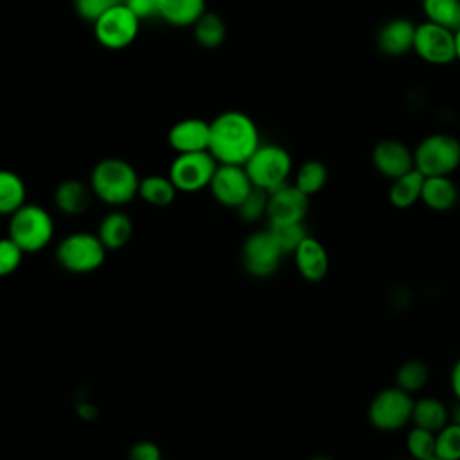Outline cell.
Wrapping results in <instances>:
<instances>
[{
	"mask_svg": "<svg viewBox=\"0 0 460 460\" xmlns=\"http://www.w3.org/2000/svg\"><path fill=\"white\" fill-rule=\"evenodd\" d=\"M413 162L424 176H449L460 165V140L447 133L428 135L417 144Z\"/></svg>",
	"mask_w": 460,
	"mask_h": 460,
	"instance_id": "cell-4",
	"label": "cell"
},
{
	"mask_svg": "<svg viewBox=\"0 0 460 460\" xmlns=\"http://www.w3.org/2000/svg\"><path fill=\"white\" fill-rule=\"evenodd\" d=\"M270 230L273 232L279 246L282 248L284 255L286 253H293L296 250V246L304 241V237L307 235L304 223H293V225H280V226H270Z\"/></svg>",
	"mask_w": 460,
	"mask_h": 460,
	"instance_id": "cell-33",
	"label": "cell"
},
{
	"mask_svg": "<svg viewBox=\"0 0 460 460\" xmlns=\"http://www.w3.org/2000/svg\"><path fill=\"white\" fill-rule=\"evenodd\" d=\"M140 31V18L120 0L93 22V36L108 50L129 47Z\"/></svg>",
	"mask_w": 460,
	"mask_h": 460,
	"instance_id": "cell-7",
	"label": "cell"
},
{
	"mask_svg": "<svg viewBox=\"0 0 460 460\" xmlns=\"http://www.w3.org/2000/svg\"><path fill=\"white\" fill-rule=\"evenodd\" d=\"M455 41H456V59L460 61V25L455 29Z\"/></svg>",
	"mask_w": 460,
	"mask_h": 460,
	"instance_id": "cell-39",
	"label": "cell"
},
{
	"mask_svg": "<svg viewBox=\"0 0 460 460\" xmlns=\"http://www.w3.org/2000/svg\"><path fill=\"white\" fill-rule=\"evenodd\" d=\"M449 385H451V392L456 397V401H460V358L455 361L451 374H449Z\"/></svg>",
	"mask_w": 460,
	"mask_h": 460,
	"instance_id": "cell-38",
	"label": "cell"
},
{
	"mask_svg": "<svg viewBox=\"0 0 460 460\" xmlns=\"http://www.w3.org/2000/svg\"><path fill=\"white\" fill-rule=\"evenodd\" d=\"M422 183H424V174L417 169H411L406 174L394 178L388 189L390 203L397 208H408L415 205L420 199Z\"/></svg>",
	"mask_w": 460,
	"mask_h": 460,
	"instance_id": "cell-22",
	"label": "cell"
},
{
	"mask_svg": "<svg viewBox=\"0 0 460 460\" xmlns=\"http://www.w3.org/2000/svg\"><path fill=\"white\" fill-rule=\"evenodd\" d=\"M169 146L180 153H196V151H208L210 142V122L189 117L181 119L171 126L167 133Z\"/></svg>",
	"mask_w": 460,
	"mask_h": 460,
	"instance_id": "cell-15",
	"label": "cell"
},
{
	"mask_svg": "<svg viewBox=\"0 0 460 460\" xmlns=\"http://www.w3.org/2000/svg\"><path fill=\"white\" fill-rule=\"evenodd\" d=\"M408 453L417 460H433L435 456V433L415 426L406 437Z\"/></svg>",
	"mask_w": 460,
	"mask_h": 460,
	"instance_id": "cell-31",
	"label": "cell"
},
{
	"mask_svg": "<svg viewBox=\"0 0 460 460\" xmlns=\"http://www.w3.org/2000/svg\"><path fill=\"white\" fill-rule=\"evenodd\" d=\"M293 255L298 273L307 282H320L325 279L329 271V255L325 246L318 239L305 235L304 241L293 252Z\"/></svg>",
	"mask_w": 460,
	"mask_h": 460,
	"instance_id": "cell-17",
	"label": "cell"
},
{
	"mask_svg": "<svg viewBox=\"0 0 460 460\" xmlns=\"http://www.w3.org/2000/svg\"><path fill=\"white\" fill-rule=\"evenodd\" d=\"M9 237L23 253L40 252L54 237V219L43 207L25 203L9 216Z\"/></svg>",
	"mask_w": 460,
	"mask_h": 460,
	"instance_id": "cell-3",
	"label": "cell"
},
{
	"mask_svg": "<svg viewBox=\"0 0 460 460\" xmlns=\"http://www.w3.org/2000/svg\"><path fill=\"white\" fill-rule=\"evenodd\" d=\"M426 20L456 29L460 25V0H420Z\"/></svg>",
	"mask_w": 460,
	"mask_h": 460,
	"instance_id": "cell-29",
	"label": "cell"
},
{
	"mask_svg": "<svg viewBox=\"0 0 460 460\" xmlns=\"http://www.w3.org/2000/svg\"><path fill=\"white\" fill-rule=\"evenodd\" d=\"M291 167V155L277 144H261L244 164L253 187L266 192L288 183Z\"/></svg>",
	"mask_w": 460,
	"mask_h": 460,
	"instance_id": "cell-5",
	"label": "cell"
},
{
	"mask_svg": "<svg viewBox=\"0 0 460 460\" xmlns=\"http://www.w3.org/2000/svg\"><path fill=\"white\" fill-rule=\"evenodd\" d=\"M106 252L108 250L97 234L75 232L58 244L56 261L70 273H90L102 266Z\"/></svg>",
	"mask_w": 460,
	"mask_h": 460,
	"instance_id": "cell-6",
	"label": "cell"
},
{
	"mask_svg": "<svg viewBox=\"0 0 460 460\" xmlns=\"http://www.w3.org/2000/svg\"><path fill=\"white\" fill-rule=\"evenodd\" d=\"M259 146V129L250 115L228 110L210 120L208 151L217 164L244 165Z\"/></svg>",
	"mask_w": 460,
	"mask_h": 460,
	"instance_id": "cell-1",
	"label": "cell"
},
{
	"mask_svg": "<svg viewBox=\"0 0 460 460\" xmlns=\"http://www.w3.org/2000/svg\"><path fill=\"white\" fill-rule=\"evenodd\" d=\"M140 178L135 167L124 158H102L90 174V187L95 198L111 207L129 203L138 196Z\"/></svg>",
	"mask_w": 460,
	"mask_h": 460,
	"instance_id": "cell-2",
	"label": "cell"
},
{
	"mask_svg": "<svg viewBox=\"0 0 460 460\" xmlns=\"http://www.w3.org/2000/svg\"><path fill=\"white\" fill-rule=\"evenodd\" d=\"M208 189L219 205L237 208L253 189V183L244 165L217 164Z\"/></svg>",
	"mask_w": 460,
	"mask_h": 460,
	"instance_id": "cell-13",
	"label": "cell"
},
{
	"mask_svg": "<svg viewBox=\"0 0 460 460\" xmlns=\"http://www.w3.org/2000/svg\"><path fill=\"white\" fill-rule=\"evenodd\" d=\"M194 40L203 49H217L226 38L225 20L212 11H205L192 25Z\"/></svg>",
	"mask_w": 460,
	"mask_h": 460,
	"instance_id": "cell-26",
	"label": "cell"
},
{
	"mask_svg": "<svg viewBox=\"0 0 460 460\" xmlns=\"http://www.w3.org/2000/svg\"><path fill=\"white\" fill-rule=\"evenodd\" d=\"M27 203V187L14 171L0 169V216H11Z\"/></svg>",
	"mask_w": 460,
	"mask_h": 460,
	"instance_id": "cell-24",
	"label": "cell"
},
{
	"mask_svg": "<svg viewBox=\"0 0 460 460\" xmlns=\"http://www.w3.org/2000/svg\"><path fill=\"white\" fill-rule=\"evenodd\" d=\"M372 164L377 169V172L388 180H394L415 169L413 153L408 149L404 142L395 138H385L374 146Z\"/></svg>",
	"mask_w": 460,
	"mask_h": 460,
	"instance_id": "cell-14",
	"label": "cell"
},
{
	"mask_svg": "<svg viewBox=\"0 0 460 460\" xmlns=\"http://www.w3.org/2000/svg\"><path fill=\"white\" fill-rule=\"evenodd\" d=\"M207 11V0H158L156 16L172 27H192Z\"/></svg>",
	"mask_w": 460,
	"mask_h": 460,
	"instance_id": "cell-19",
	"label": "cell"
},
{
	"mask_svg": "<svg viewBox=\"0 0 460 460\" xmlns=\"http://www.w3.org/2000/svg\"><path fill=\"white\" fill-rule=\"evenodd\" d=\"M435 456L438 460H460V422H447L435 433Z\"/></svg>",
	"mask_w": 460,
	"mask_h": 460,
	"instance_id": "cell-30",
	"label": "cell"
},
{
	"mask_svg": "<svg viewBox=\"0 0 460 460\" xmlns=\"http://www.w3.org/2000/svg\"><path fill=\"white\" fill-rule=\"evenodd\" d=\"M329 178L327 167L320 160H307L304 162L295 174V185L307 196L320 192Z\"/></svg>",
	"mask_w": 460,
	"mask_h": 460,
	"instance_id": "cell-27",
	"label": "cell"
},
{
	"mask_svg": "<svg viewBox=\"0 0 460 460\" xmlns=\"http://www.w3.org/2000/svg\"><path fill=\"white\" fill-rule=\"evenodd\" d=\"M124 4L142 20L149 16H156L158 0H124Z\"/></svg>",
	"mask_w": 460,
	"mask_h": 460,
	"instance_id": "cell-37",
	"label": "cell"
},
{
	"mask_svg": "<svg viewBox=\"0 0 460 460\" xmlns=\"http://www.w3.org/2000/svg\"><path fill=\"white\" fill-rule=\"evenodd\" d=\"M178 194V189L176 185L172 183V180L167 176H162V174H151V176H146L140 180V185H138V196L153 205V207H167L174 201Z\"/></svg>",
	"mask_w": 460,
	"mask_h": 460,
	"instance_id": "cell-25",
	"label": "cell"
},
{
	"mask_svg": "<svg viewBox=\"0 0 460 460\" xmlns=\"http://www.w3.org/2000/svg\"><path fill=\"white\" fill-rule=\"evenodd\" d=\"M309 208V196L295 183H284L268 192L266 219L270 226L304 223Z\"/></svg>",
	"mask_w": 460,
	"mask_h": 460,
	"instance_id": "cell-12",
	"label": "cell"
},
{
	"mask_svg": "<svg viewBox=\"0 0 460 460\" xmlns=\"http://www.w3.org/2000/svg\"><path fill=\"white\" fill-rule=\"evenodd\" d=\"M413 397L399 386L381 390L368 404V420L381 431H397L411 422Z\"/></svg>",
	"mask_w": 460,
	"mask_h": 460,
	"instance_id": "cell-8",
	"label": "cell"
},
{
	"mask_svg": "<svg viewBox=\"0 0 460 460\" xmlns=\"http://www.w3.org/2000/svg\"><path fill=\"white\" fill-rule=\"evenodd\" d=\"M23 259V250L7 235L0 239V277L14 273Z\"/></svg>",
	"mask_w": 460,
	"mask_h": 460,
	"instance_id": "cell-34",
	"label": "cell"
},
{
	"mask_svg": "<svg viewBox=\"0 0 460 460\" xmlns=\"http://www.w3.org/2000/svg\"><path fill=\"white\" fill-rule=\"evenodd\" d=\"M415 23L408 18H392L381 25L376 36L377 49L388 58H399L413 50Z\"/></svg>",
	"mask_w": 460,
	"mask_h": 460,
	"instance_id": "cell-16",
	"label": "cell"
},
{
	"mask_svg": "<svg viewBox=\"0 0 460 460\" xmlns=\"http://www.w3.org/2000/svg\"><path fill=\"white\" fill-rule=\"evenodd\" d=\"M282 248L279 246L273 232L270 230H259L246 237L241 250V259L244 270L259 279L273 275L282 261Z\"/></svg>",
	"mask_w": 460,
	"mask_h": 460,
	"instance_id": "cell-11",
	"label": "cell"
},
{
	"mask_svg": "<svg viewBox=\"0 0 460 460\" xmlns=\"http://www.w3.org/2000/svg\"><path fill=\"white\" fill-rule=\"evenodd\" d=\"M129 456L133 460H160V449L151 440H140L131 446Z\"/></svg>",
	"mask_w": 460,
	"mask_h": 460,
	"instance_id": "cell-36",
	"label": "cell"
},
{
	"mask_svg": "<svg viewBox=\"0 0 460 460\" xmlns=\"http://www.w3.org/2000/svg\"><path fill=\"white\" fill-rule=\"evenodd\" d=\"M420 201L435 212H446L456 205L458 189L449 176H424Z\"/></svg>",
	"mask_w": 460,
	"mask_h": 460,
	"instance_id": "cell-18",
	"label": "cell"
},
{
	"mask_svg": "<svg viewBox=\"0 0 460 460\" xmlns=\"http://www.w3.org/2000/svg\"><path fill=\"white\" fill-rule=\"evenodd\" d=\"M97 235L108 252L120 250L133 235V221L126 212L111 210L101 219Z\"/></svg>",
	"mask_w": 460,
	"mask_h": 460,
	"instance_id": "cell-21",
	"label": "cell"
},
{
	"mask_svg": "<svg viewBox=\"0 0 460 460\" xmlns=\"http://www.w3.org/2000/svg\"><path fill=\"white\" fill-rule=\"evenodd\" d=\"M92 194L90 183L86 185L79 180H65L54 190V205L66 216H77L90 207Z\"/></svg>",
	"mask_w": 460,
	"mask_h": 460,
	"instance_id": "cell-20",
	"label": "cell"
},
{
	"mask_svg": "<svg viewBox=\"0 0 460 460\" xmlns=\"http://www.w3.org/2000/svg\"><path fill=\"white\" fill-rule=\"evenodd\" d=\"M266 208H268V192L259 187H253L235 210L243 221L255 223L266 216Z\"/></svg>",
	"mask_w": 460,
	"mask_h": 460,
	"instance_id": "cell-32",
	"label": "cell"
},
{
	"mask_svg": "<svg viewBox=\"0 0 460 460\" xmlns=\"http://www.w3.org/2000/svg\"><path fill=\"white\" fill-rule=\"evenodd\" d=\"M120 0H74V9L79 18L93 23L101 18L110 7L119 4Z\"/></svg>",
	"mask_w": 460,
	"mask_h": 460,
	"instance_id": "cell-35",
	"label": "cell"
},
{
	"mask_svg": "<svg viewBox=\"0 0 460 460\" xmlns=\"http://www.w3.org/2000/svg\"><path fill=\"white\" fill-rule=\"evenodd\" d=\"M413 52L429 65L453 63L456 59L455 31L429 20L419 23L415 27Z\"/></svg>",
	"mask_w": 460,
	"mask_h": 460,
	"instance_id": "cell-10",
	"label": "cell"
},
{
	"mask_svg": "<svg viewBox=\"0 0 460 460\" xmlns=\"http://www.w3.org/2000/svg\"><path fill=\"white\" fill-rule=\"evenodd\" d=\"M411 422L419 428L437 433L449 422V411L440 399L422 397L413 402Z\"/></svg>",
	"mask_w": 460,
	"mask_h": 460,
	"instance_id": "cell-23",
	"label": "cell"
},
{
	"mask_svg": "<svg viewBox=\"0 0 460 460\" xmlns=\"http://www.w3.org/2000/svg\"><path fill=\"white\" fill-rule=\"evenodd\" d=\"M429 379V370L420 359L404 361L395 372V386L402 388L408 394L420 392Z\"/></svg>",
	"mask_w": 460,
	"mask_h": 460,
	"instance_id": "cell-28",
	"label": "cell"
},
{
	"mask_svg": "<svg viewBox=\"0 0 460 460\" xmlns=\"http://www.w3.org/2000/svg\"><path fill=\"white\" fill-rule=\"evenodd\" d=\"M216 167L217 160L210 151L180 153L169 167V178L176 185L178 192H198L210 185Z\"/></svg>",
	"mask_w": 460,
	"mask_h": 460,
	"instance_id": "cell-9",
	"label": "cell"
}]
</instances>
